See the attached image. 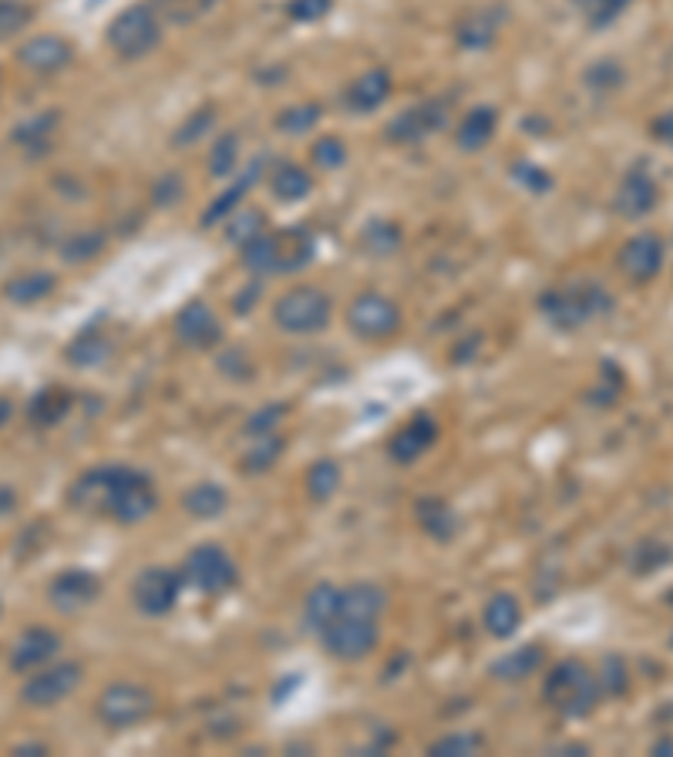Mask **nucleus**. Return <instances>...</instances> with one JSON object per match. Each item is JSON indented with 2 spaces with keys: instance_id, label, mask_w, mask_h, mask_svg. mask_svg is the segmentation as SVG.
I'll return each instance as SVG.
<instances>
[{
  "instance_id": "obj_19",
  "label": "nucleus",
  "mask_w": 673,
  "mask_h": 757,
  "mask_svg": "<svg viewBox=\"0 0 673 757\" xmlns=\"http://www.w3.org/2000/svg\"><path fill=\"white\" fill-rule=\"evenodd\" d=\"M434 441H438V421L428 418V415H421V418L408 421V425L391 438V458H394L398 465H411V461L424 458L428 448H431Z\"/></svg>"
},
{
  "instance_id": "obj_49",
  "label": "nucleus",
  "mask_w": 673,
  "mask_h": 757,
  "mask_svg": "<svg viewBox=\"0 0 673 757\" xmlns=\"http://www.w3.org/2000/svg\"><path fill=\"white\" fill-rule=\"evenodd\" d=\"M101 246H104V239L98 232H81V236L68 239V246L61 252H64V260L81 263V260H91L94 252H101Z\"/></svg>"
},
{
  "instance_id": "obj_38",
  "label": "nucleus",
  "mask_w": 673,
  "mask_h": 757,
  "mask_svg": "<svg viewBox=\"0 0 673 757\" xmlns=\"http://www.w3.org/2000/svg\"><path fill=\"white\" fill-rule=\"evenodd\" d=\"M34 21V8L28 0H0V41L21 34Z\"/></svg>"
},
{
  "instance_id": "obj_9",
  "label": "nucleus",
  "mask_w": 673,
  "mask_h": 757,
  "mask_svg": "<svg viewBox=\"0 0 673 757\" xmlns=\"http://www.w3.org/2000/svg\"><path fill=\"white\" fill-rule=\"evenodd\" d=\"M348 327L361 340H388L401 327V310L384 293H361L348 307Z\"/></svg>"
},
{
  "instance_id": "obj_31",
  "label": "nucleus",
  "mask_w": 673,
  "mask_h": 757,
  "mask_svg": "<svg viewBox=\"0 0 673 757\" xmlns=\"http://www.w3.org/2000/svg\"><path fill=\"white\" fill-rule=\"evenodd\" d=\"M149 4L165 24H192L219 8V0H149Z\"/></svg>"
},
{
  "instance_id": "obj_1",
  "label": "nucleus",
  "mask_w": 673,
  "mask_h": 757,
  "mask_svg": "<svg viewBox=\"0 0 673 757\" xmlns=\"http://www.w3.org/2000/svg\"><path fill=\"white\" fill-rule=\"evenodd\" d=\"M68 501L81 512H104L122 526H139L155 512L159 491H155V481L135 468L104 465V468L84 471L71 485Z\"/></svg>"
},
{
  "instance_id": "obj_52",
  "label": "nucleus",
  "mask_w": 673,
  "mask_h": 757,
  "mask_svg": "<svg viewBox=\"0 0 673 757\" xmlns=\"http://www.w3.org/2000/svg\"><path fill=\"white\" fill-rule=\"evenodd\" d=\"M44 750H48L44 744H18L14 747V754H44Z\"/></svg>"
},
{
  "instance_id": "obj_28",
  "label": "nucleus",
  "mask_w": 673,
  "mask_h": 757,
  "mask_svg": "<svg viewBox=\"0 0 673 757\" xmlns=\"http://www.w3.org/2000/svg\"><path fill=\"white\" fill-rule=\"evenodd\" d=\"M270 189H273V196H277L280 202H300V199L310 196L313 179H310L307 169H300V166H293V162H280V166L273 169V176H270Z\"/></svg>"
},
{
  "instance_id": "obj_11",
  "label": "nucleus",
  "mask_w": 673,
  "mask_h": 757,
  "mask_svg": "<svg viewBox=\"0 0 673 757\" xmlns=\"http://www.w3.org/2000/svg\"><path fill=\"white\" fill-rule=\"evenodd\" d=\"M444 124H448V104L444 101H421V104L401 111L388 124V139L394 146H414V142H424L434 132H441Z\"/></svg>"
},
{
  "instance_id": "obj_53",
  "label": "nucleus",
  "mask_w": 673,
  "mask_h": 757,
  "mask_svg": "<svg viewBox=\"0 0 673 757\" xmlns=\"http://www.w3.org/2000/svg\"><path fill=\"white\" fill-rule=\"evenodd\" d=\"M11 505H14V495H11L8 488H0V516H4V512L11 509Z\"/></svg>"
},
{
  "instance_id": "obj_47",
  "label": "nucleus",
  "mask_w": 673,
  "mask_h": 757,
  "mask_svg": "<svg viewBox=\"0 0 673 757\" xmlns=\"http://www.w3.org/2000/svg\"><path fill=\"white\" fill-rule=\"evenodd\" d=\"M330 8H333V0H290L287 18L297 24H310V21H320L323 14H330Z\"/></svg>"
},
{
  "instance_id": "obj_3",
  "label": "nucleus",
  "mask_w": 673,
  "mask_h": 757,
  "mask_svg": "<svg viewBox=\"0 0 673 757\" xmlns=\"http://www.w3.org/2000/svg\"><path fill=\"white\" fill-rule=\"evenodd\" d=\"M545 700L563 717H586L600 704V680L580 660L555 664L545 677Z\"/></svg>"
},
{
  "instance_id": "obj_42",
  "label": "nucleus",
  "mask_w": 673,
  "mask_h": 757,
  "mask_svg": "<svg viewBox=\"0 0 673 757\" xmlns=\"http://www.w3.org/2000/svg\"><path fill=\"white\" fill-rule=\"evenodd\" d=\"M237 159H240V139L237 136H222L215 142V149L209 152V172L212 176H230L237 169Z\"/></svg>"
},
{
  "instance_id": "obj_20",
  "label": "nucleus",
  "mask_w": 673,
  "mask_h": 757,
  "mask_svg": "<svg viewBox=\"0 0 673 757\" xmlns=\"http://www.w3.org/2000/svg\"><path fill=\"white\" fill-rule=\"evenodd\" d=\"M388 98H391V74L384 68H371L364 74H358L344 91V104L351 111H374Z\"/></svg>"
},
{
  "instance_id": "obj_4",
  "label": "nucleus",
  "mask_w": 673,
  "mask_h": 757,
  "mask_svg": "<svg viewBox=\"0 0 673 757\" xmlns=\"http://www.w3.org/2000/svg\"><path fill=\"white\" fill-rule=\"evenodd\" d=\"M162 44V18L149 0L125 8L115 21L108 24V48L122 61H142Z\"/></svg>"
},
{
  "instance_id": "obj_51",
  "label": "nucleus",
  "mask_w": 673,
  "mask_h": 757,
  "mask_svg": "<svg viewBox=\"0 0 673 757\" xmlns=\"http://www.w3.org/2000/svg\"><path fill=\"white\" fill-rule=\"evenodd\" d=\"M650 132H653V139H656L660 146L673 149V108H670V111H663L660 118H653Z\"/></svg>"
},
{
  "instance_id": "obj_43",
  "label": "nucleus",
  "mask_w": 673,
  "mask_h": 757,
  "mask_svg": "<svg viewBox=\"0 0 673 757\" xmlns=\"http://www.w3.org/2000/svg\"><path fill=\"white\" fill-rule=\"evenodd\" d=\"M626 687H630V670H626V664H623L620 657H606V660H603V674H600V694L620 697V694H626Z\"/></svg>"
},
{
  "instance_id": "obj_6",
  "label": "nucleus",
  "mask_w": 673,
  "mask_h": 757,
  "mask_svg": "<svg viewBox=\"0 0 673 757\" xmlns=\"http://www.w3.org/2000/svg\"><path fill=\"white\" fill-rule=\"evenodd\" d=\"M320 640H323L327 654L336 657V660H348V664L364 660V657L378 647V640H381V619L336 612V616L327 622V629L320 634Z\"/></svg>"
},
{
  "instance_id": "obj_23",
  "label": "nucleus",
  "mask_w": 673,
  "mask_h": 757,
  "mask_svg": "<svg viewBox=\"0 0 673 757\" xmlns=\"http://www.w3.org/2000/svg\"><path fill=\"white\" fill-rule=\"evenodd\" d=\"M482 622H485L489 634H492V637H499V640L512 637L515 629H519V622H522V606H519V599H515V596H509V592L492 596V599L485 602Z\"/></svg>"
},
{
  "instance_id": "obj_32",
  "label": "nucleus",
  "mask_w": 673,
  "mask_h": 757,
  "mask_svg": "<svg viewBox=\"0 0 673 757\" xmlns=\"http://www.w3.org/2000/svg\"><path fill=\"white\" fill-rule=\"evenodd\" d=\"M54 287H58V280L51 273H21L8 283L4 293H8L11 303H38V300L51 297Z\"/></svg>"
},
{
  "instance_id": "obj_24",
  "label": "nucleus",
  "mask_w": 673,
  "mask_h": 757,
  "mask_svg": "<svg viewBox=\"0 0 673 757\" xmlns=\"http://www.w3.org/2000/svg\"><path fill=\"white\" fill-rule=\"evenodd\" d=\"M313 260V239L303 229L277 232V267L280 273H297Z\"/></svg>"
},
{
  "instance_id": "obj_34",
  "label": "nucleus",
  "mask_w": 673,
  "mask_h": 757,
  "mask_svg": "<svg viewBox=\"0 0 673 757\" xmlns=\"http://www.w3.org/2000/svg\"><path fill=\"white\" fill-rule=\"evenodd\" d=\"M267 232V216L260 212V209H237L230 219H227V239L233 242V246H247V242H253L257 236H263Z\"/></svg>"
},
{
  "instance_id": "obj_5",
  "label": "nucleus",
  "mask_w": 673,
  "mask_h": 757,
  "mask_svg": "<svg viewBox=\"0 0 673 757\" xmlns=\"http://www.w3.org/2000/svg\"><path fill=\"white\" fill-rule=\"evenodd\" d=\"M152 710H155V694L142 684H132V680L108 684L94 700V717L111 730L135 727L145 717H152Z\"/></svg>"
},
{
  "instance_id": "obj_18",
  "label": "nucleus",
  "mask_w": 673,
  "mask_h": 757,
  "mask_svg": "<svg viewBox=\"0 0 673 757\" xmlns=\"http://www.w3.org/2000/svg\"><path fill=\"white\" fill-rule=\"evenodd\" d=\"M656 202H660V189H656L653 176L643 172V169H633V172L620 182L616 199H613V209H616L623 219H640V216L653 212Z\"/></svg>"
},
{
  "instance_id": "obj_55",
  "label": "nucleus",
  "mask_w": 673,
  "mask_h": 757,
  "mask_svg": "<svg viewBox=\"0 0 673 757\" xmlns=\"http://www.w3.org/2000/svg\"><path fill=\"white\" fill-rule=\"evenodd\" d=\"M653 750H656V754H660V750H663V754H673V740H660Z\"/></svg>"
},
{
  "instance_id": "obj_27",
  "label": "nucleus",
  "mask_w": 673,
  "mask_h": 757,
  "mask_svg": "<svg viewBox=\"0 0 673 757\" xmlns=\"http://www.w3.org/2000/svg\"><path fill=\"white\" fill-rule=\"evenodd\" d=\"M227 505H230V495L215 481H202L185 491V512L195 519H219L227 512Z\"/></svg>"
},
{
  "instance_id": "obj_21",
  "label": "nucleus",
  "mask_w": 673,
  "mask_h": 757,
  "mask_svg": "<svg viewBox=\"0 0 673 757\" xmlns=\"http://www.w3.org/2000/svg\"><path fill=\"white\" fill-rule=\"evenodd\" d=\"M495 132H499V111L492 104H479L462 118L455 142L465 152H482L495 139Z\"/></svg>"
},
{
  "instance_id": "obj_10",
  "label": "nucleus",
  "mask_w": 673,
  "mask_h": 757,
  "mask_svg": "<svg viewBox=\"0 0 673 757\" xmlns=\"http://www.w3.org/2000/svg\"><path fill=\"white\" fill-rule=\"evenodd\" d=\"M84 680V670L78 664H54V667H41L28 677V684L21 687V700L28 707H54L61 700H68Z\"/></svg>"
},
{
  "instance_id": "obj_25",
  "label": "nucleus",
  "mask_w": 673,
  "mask_h": 757,
  "mask_svg": "<svg viewBox=\"0 0 673 757\" xmlns=\"http://www.w3.org/2000/svg\"><path fill=\"white\" fill-rule=\"evenodd\" d=\"M384 609H388V596H384V589L374 586V582H354V586L341 589V612L381 619Z\"/></svg>"
},
{
  "instance_id": "obj_41",
  "label": "nucleus",
  "mask_w": 673,
  "mask_h": 757,
  "mask_svg": "<svg viewBox=\"0 0 673 757\" xmlns=\"http://www.w3.org/2000/svg\"><path fill=\"white\" fill-rule=\"evenodd\" d=\"M317 121H320V108L317 104H293V108H287L277 118V124H280L287 136H307Z\"/></svg>"
},
{
  "instance_id": "obj_45",
  "label": "nucleus",
  "mask_w": 673,
  "mask_h": 757,
  "mask_svg": "<svg viewBox=\"0 0 673 757\" xmlns=\"http://www.w3.org/2000/svg\"><path fill=\"white\" fill-rule=\"evenodd\" d=\"M626 81V74H623V68L616 64V61H596L590 71H586V84L593 88V91H613V88H620Z\"/></svg>"
},
{
  "instance_id": "obj_30",
  "label": "nucleus",
  "mask_w": 673,
  "mask_h": 757,
  "mask_svg": "<svg viewBox=\"0 0 673 757\" xmlns=\"http://www.w3.org/2000/svg\"><path fill=\"white\" fill-rule=\"evenodd\" d=\"M418 522H421V529L428 532V536H434V539H452L455 536V529H459V522H455V512L448 509V505L441 501V498H424L421 505H418Z\"/></svg>"
},
{
  "instance_id": "obj_40",
  "label": "nucleus",
  "mask_w": 673,
  "mask_h": 757,
  "mask_svg": "<svg viewBox=\"0 0 673 757\" xmlns=\"http://www.w3.org/2000/svg\"><path fill=\"white\" fill-rule=\"evenodd\" d=\"M253 179V176H250ZM250 179H243V182H237L230 192H222L209 209H205V216H202V226H215V222H222V219H230L237 209H240V202H243V196H247V189H250Z\"/></svg>"
},
{
  "instance_id": "obj_16",
  "label": "nucleus",
  "mask_w": 673,
  "mask_h": 757,
  "mask_svg": "<svg viewBox=\"0 0 673 757\" xmlns=\"http://www.w3.org/2000/svg\"><path fill=\"white\" fill-rule=\"evenodd\" d=\"M98 589H101V582H98L91 572H84V569H68V572H61V576L51 579L48 599H51V606H54L58 612H78V609H84L88 602L98 599Z\"/></svg>"
},
{
  "instance_id": "obj_22",
  "label": "nucleus",
  "mask_w": 673,
  "mask_h": 757,
  "mask_svg": "<svg viewBox=\"0 0 673 757\" xmlns=\"http://www.w3.org/2000/svg\"><path fill=\"white\" fill-rule=\"evenodd\" d=\"M502 31V11L499 8H482V11H472L462 24H459V44L469 48V51H485L495 44Z\"/></svg>"
},
{
  "instance_id": "obj_7",
  "label": "nucleus",
  "mask_w": 673,
  "mask_h": 757,
  "mask_svg": "<svg viewBox=\"0 0 673 757\" xmlns=\"http://www.w3.org/2000/svg\"><path fill=\"white\" fill-rule=\"evenodd\" d=\"M273 323L287 333H320L330 323V300L317 287H297L273 307Z\"/></svg>"
},
{
  "instance_id": "obj_37",
  "label": "nucleus",
  "mask_w": 673,
  "mask_h": 757,
  "mask_svg": "<svg viewBox=\"0 0 673 757\" xmlns=\"http://www.w3.org/2000/svg\"><path fill=\"white\" fill-rule=\"evenodd\" d=\"M336 488H341V468H336L333 461L323 458L307 471V495L313 501H330L336 495Z\"/></svg>"
},
{
  "instance_id": "obj_44",
  "label": "nucleus",
  "mask_w": 673,
  "mask_h": 757,
  "mask_svg": "<svg viewBox=\"0 0 673 757\" xmlns=\"http://www.w3.org/2000/svg\"><path fill=\"white\" fill-rule=\"evenodd\" d=\"M310 156H313V162L320 166V169H341L344 162H348V149H344V142L341 139H317L313 142V149H310Z\"/></svg>"
},
{
  "instance_id": "obj_13",
  "label": "nucleus",
  "mask_w": 673,
  "mask_h": 757,
  "mask_svg": "<svg viewBox=\"0 0 673 757\" xmlns=\"http://www.w3.org/2000/svg\"><path fill=\"white\" fill-rule=\"evenodd\" d=\"M179 586L182 579L169 569H145L139 572L135 586H132V599L139 606V612L145 616H165L175 602H179Z\"/></svg>"
},
{
  "instance_id": "obj_35",
  "label": "nucleus",
  "mask_w": 673,
  "mask_h": 757,
  "mask_svg": "<svg viewBox=\"0 0 673 757\" xmlns=\"http://www.w3.org/2000/svg\"><path fill=\"white\" fill-rule=\"evenodd\" d=\"M108 353H111V340H104V337L94 333V330H84V333L68 347L64 357H68L74 367H94V363H101Z\"/></svg>"
},
{
  "instance_id": "obj_33",
  "label": "nucleus",
  "mask_w": 673,
  "mask_h": 757,
  "mask_svg": "<svg viewBox=\"0 0 673 757\" xmlns=\"http://www.w3.org/2000/svg\"><path fill=\"white\" fill-rule=\"evenodd\" d=\"M630 8H633V0H576V11L583 14V21H586L593 31L610 28V24H613L616 18H623Z\"/></svg>"
},
{
  "instance_id": "obj_2",
  "label": "nucleus",
  "mask_w": 673,
  "mask_h": 757,
  "mask_svg": "<svg viewBox=\"0 0 673 757\" xmlns=\"http://www.w3.org/2000/svg\"><path fill=\"white\" fill-rule=\"evenodd\" d=\"M539 310L545 313V320L559 330H580L586 327L593 317H603L613 310L610 293L593 283V280H580L570 287H559L539 297Z\"/></svg>"
},
{
  "instance_id": "obj_48",
  "label": "nucleus",
  "mask_w": 673,
  "mask_h": 757,
  "mask_svg": "<svg viewBox=\"0 0 673 757\" xmlns=\"http://www.w3.org/2000/svg\"><path fill=\"white\" fill-rule=\"evenodd\" d=\"M212 121H215V111L212 108H199L195 114H189V121L175 132V146H192L202 132L212 129Z\"/></svg>"
},
{
  "instance_id": "obj_50",
  "label": "nucleus",
  "mask_w": 673,
  "mask_h": 757,
  "mask_svg": "<svg viewBox=\"0 0 673 757\" xmlns=\"http://www.w3.org/2000/svg\"><path fill=\"white\" fill-rule=\"evenodd\" d=\"M364 246L374 249V252H394L401 246V232L391 226V222H374L368 232H364Z\"/></svg>"
},
{
  "instance_id": "obj_8",
  "label": "nucleus",
  "mask_w": 673,
  "mask_h": 757,
  "mask_svg": "<svg viewBox=\"0 0 673 757\" xmlns=\"http://www.w3.org/2000/svg\"><path fill=\"white\" fill-rule=\"evenodd\" d=\"M185 579L209 596H222L230 592L240 579L237 562L230 559V552H222L219 546H199L189 552L185 559Z\"/></svg>"
},
{
  "instance_id": "obj_14",
  "label": "nucleus",
  "mask_w": 673,
  "mask_h": 757,
  "mask_svg": "<svg viewBox=\"0 0 673 757\" xmlns=\"http://www.w3.org/2000/svg\"><path fill=\"white\" fill-rule=\"evenodd\" d=\"M58 650H61V637L54 634V629H48V626H28L24 634L14 640L11 670H18V674H34V670H41Z\"/></svg>"
},
{
  "instance_id": "obj_15",
  "label": "nucleus",
  "mask_w": 673,
  "mask_h": 757,
  "mask_svg": "<svg viewBox=\"0 0 673 757\" xmlns=\"http://www.w3.org/2000/svg\"><path fill=\"white\" fill-rule=\"evenodd\" d=\"M175 337H179L182 343H189V347L209 350V347L219 343L222 323H219V317L212 313L209 303L192 300V303H185V307L179 310V317H175Z\"/></svg>"
},
{
  "instance_id": "obj_46",
  "label": "nucleus",
  "mask_w": 673,
  "mask_h": 757,
  "mask_svg": "<svg viewBox=\"0 0 673 757\" xmlns=\"http://www.w3.org/2000/svg\"><path fill=\"white\" fill-rule=\"evenodd\" d=\"M482 747L479 734H448L441 740L431 744V754H448V757H462V754H475Z\"/></svg>"
},
{
  "instance_id": "obj_39",
  "label": "nucleus",
  "mask_w": 673,
  "mask_h": 757,
  "mask_svg": "<svg viewBox=\"0 0 673 757\" xmlns=\"http://www.w3.org/2000/svg\"><path fill=\"white\" fill-rule=\"evenodd\" d=\"M71 411V398L64 391H44L34 405H31V421L38 425H54Z\"/></svg>"
},
{
  "instance_id": "obj_36",
  "label": "nucleus",
  "mask_w": 673,
  "mask_h": 757,
  "mask_svg": "<svg viewBox=\"0 0 673 757\" xmlns=\"http://www.w3.org/2000/svg\"><path fill=\"white\" fill-rule=\"evenodd\" d=\"M542 650L539 647H522V650H515V654H509L505 660H499L495 664V677L499 680H522V677H529V674H535L539 667H542Z\"/></svg>"
},
{
  "instance_id": "obj_26",
  "label": "nucleus",
  "mask_w": 673,
  "mask_h": 757,
  "mask_svg": "<svg viewBox=\"0 0 673 757\" xmlns=\"http://www.w3.org/2000/svg\"><path fill=\"white\" fill-rule=\"evenodd\" d=\"M336 612H341V586H330V582L313 586V592L307 596V606H303L307 626L313 629V634H323L327 622Z\"/></svg>"
},
{
  "instance_id": "obj_12",
  "label": "nucleus",
  "mask_w": 673,
  "mask_h": 757,
  "mask_svg": "<svg viewBox=\"0 0 673 757\" xmlns=\"http://www.w3.org/2000/svg\"><path fill=\"white\" fill-rule=\"evenodd\" d=\"M616 263H620L623 277L633 283L656 280V273L663 270V239L656 232H640V236L626 239Z\"/></svg>"
},
{
  "instance_id": "obj_54",
  "label": "nucleus",
  "mask_w": 673,
  "mask_h": 757,
  "mask_svg": "<svg viewBox=\"0 0 673 757\" xmlns=\"http://www.w3.org/2000/svg\"><path fill=\"white\" fill-rule=\"evenodd\" d=\"M14 415V408H11V401H4V398H0V428H4L8 425V418Z\"/></svg>"
},
{
  "instance_id": "obj_29",
  "label": "nucleus",
  "mask_w": 673,
  "mask_h": 757,
  "mask_svg": "<svg viewBox=\"0 0 673 757\" xmlns=\"http://www.w3.org/2000/svg\"><path fill=\"white\" fill-rule=\"evenodd\" d=\"M247 438H250V448L243 455L247 458L243 468L247 471H267V468H273L277 458H280V451H283L280 428H273V431H247Z\"/></svg>"
},
{
  "instance_id": "obj_17",
  "label": "nucleus",
  "mask_w": 673,
  "mask_h": 757,
  "mask_svg": "<svg viewBox=\"0 0 673 757\" xmlns=\"http://www.w3.org/2000/svg\"><path fill=\"white\" fill-rule=\"evenodd\" d=\"M71 54L74 51H71V44L64 38H58V34H38L28 44H21L18 61L28 71H34V74H54V71H61V68L71 64Z\"/></svg>"
}]
</instances>
